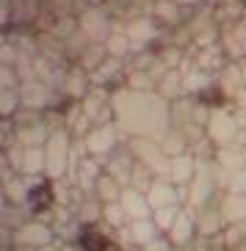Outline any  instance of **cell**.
Instances as JSON below:
<instances>
[{
    "label": "cell",
    "mask_w": 246,
    "mask_h": 251,
    "mask_svg": "<svg viewBox=\"0 0 246 251\" xmlns=\"http://www.w3.org/2000/svg\"><path fill=\"white\" fill-rule=\"evenodd\" d=\"M244 80H246V67H244Z\"/></svg>",
    "instance_id": "obj_13"
},
{
    "label": "cell",
    "mask_w": 246,
    "mask_h": 251,
    "mask_svg": "<svg viewBox=\"0 0 246 251\" xmlns=\"http://www.w3.org/2000/svg\"><path fill=\"white\" fill-rule=\"evenodd\" d=\"M17 97H14V89H3V113H11V108H14Z\"/></svg>",
    "instance_id": "obj_8"
},
{
    "label": "cell",
    "mask_w": 246,
    "mask_h": 251,
    "mask_svg": "<svg viewBox=\"0 0 246 251\" xmlns=\"http://www.w3.org/2000/svg\"><path fill=\"white\" fill-rule=\"evenodd\" d=\"M81 30V23H78V14H69V17H61V20H55L50 28V33L55 39H61V42H67L69 36H75Z\"/></svg>",
    "instance_id": "obj_6"
},
{
    "label": "cell",
    "mask_w": 246,
    "mask_h": 251,
    "mask_svg": "<svg viewBox=\"0 0 246 251\" xmlns=\"http://www.w3.org/2000/svg\"><path fill=\"white\" fill-rule=\"evenodd\" d=\"M235 28V33H238V39H241V47H244V58H246V20L244 23H238V25H232Z\"/></svg>",
    "instance_id": "obj_9"
},
{
    "label": "cell",
    "mask_w": 246,
    "mask_h": 251,
    "mask_svg": "<svg viewBox=\"0 0 246 251\" xmlns=\"http://www.w3.org/2000/svg\"><path fill=\"white\" fill-rule=\"evenodd\" d=\"M105 58H108V52H105V45H100V42H91V45L81 52V58L75 61V64H78L81 69H86V72H94V69H97Z\"/></svg>",
    "instance_id": "obj_5"
},
{
    "label": "cell",
    "mask_w": 246,
    "mask_h": 251,
    "mask_svg": "<svg viewBox=\"0 0 246 251\" xmlns=\"http://www.w3.org/2000/svg\"><path fill=\"white\" fill-rule=\"evenodd\" d=\"M202 3H216V0H202Z\"/></svg>",
    "instance_id": "obj_12"
},
{
    "label": "cell",
    "mask_w": 246,
    "mask_h": 251,
    "mask_svg": "<svg viewBox=\"0 0 246 251\" xmlns=\"http://www.w3.org/2000/svg\"><path fill=\"white\" fill-rule=\"evenodd\" d=\"M105 52L111 58H122V61L133 52V45H130V39L125 33V23H113V33L105 39Z\"/></svg>",
    "instance_id": "obj_4"
},
{
    "label": "cell",
    "mask_w": 246,
    "mask_h": 251,
    "mask_svg": "<svg viewBox=\"0 0 246 251\" xmlns=\"http://www.w3.org/2000/svg\"><path fill=\"white\" fill-rule=\"evenodd\" d=\"M105 0H78V11L81 8H86V6H103Z\"/></svg>",
    "instance_id": "obj_10"
},
{
    "label": "cell",
    "mask_w": 246,
    "mask_h": 251,
    "mask_svg": "<svg viewBox=\"0 0 246 251\" xmlns=\"http://www.w3.org/2000/svg\"><path fill=\"white\" fill-rule=\"evenodd\" d=\"M174 3H180V6H186V8H196V6H202V0H174Z\"/></svg>",
    "instance_id": "obj_11"
},
{
    "label": "cell",
    "mask_w": 246,
    "mask_h": 251,
    "mask_svg": "<svg viewBox=\"0 0 246 251\" xmlns=\"http://www.w3.org/2000/svg\"><path fill=\"white\" fill-rule=\"evenodd\" d=\"M188 14H191V8L180 6L174 0H155L152 8H149V17H152L164 30H174V28H180V25H186Z\"/></svg>",
    "instance_id": "obj_3"
},
{
    "label": "cell",
    "mask_w": 246,
    "mask_h": 251,
    "mask_svg": "<svg viewBox=\"0 0 246 251\" xmlns=\"http://www.w3.org/2000/svg\"><path fill=\"white\" fill-rule=\"evenodd\" d=\"M180 86H183V80H180V72H177V69H169V72L161 77V83H158V91H164L166 97H174Z\"/></svg>",
    "instance_id": "obj_7"
},
{
    "label": "cell",
    "mask_w": 246,
    "mask_h": 251,
    "mask_svg": "<svg viewBox=\"0 0 246 251\" xmlns=\"http://www.w3.org/2000/svg\"><path fill=\"white\" fill-rule=\"evenodd\" d=\"M78 23H81V30L91 39V42L105 45V39L113 33V23H116V20L108 14L105 6H86V8L78 11Z\"/></svg>",
    "instance_id": "obj_1"
},
{
    "label": "cell",
    "mask_w": 246,
    "mask_h": 251,
    "mask_svg": "<svg viewBox=\"0 0 246 251\" xmlns=\"http://www.w3.org/2000/svg\"><path fill=\"white\" fill-rule=\"evenodd\" d=\"M125 33L127 39H130V45H133V52H144L152 42H161V36H164V28L152 20L149 14H141L136 17V20H127L125 23Z\"/></svg>",
    "instance_id": "obj_2"
}]
</instances>
